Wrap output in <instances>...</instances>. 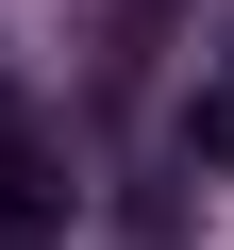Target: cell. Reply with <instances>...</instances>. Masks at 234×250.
<instances>
[{"mask_svg":"<svg viewBox=\"0 0 234 250\" xmlns=\"http://www.w3.org/2000/svg\"><path fill=\"white\" fill-rule=\"evenodd\" d=\"M0 250H67V184L50 167H0Z\"/></svg>","mask_w":234,"mask_h":250,"instance_id":"7a4b0ae2","label":"cell"},{"mask_svg":"<svg viewBox=\"0 0 234 250\" xmlns=\"http://www.w3.org/2000/svg\"><path fill=\"white\" fill-rule=\"evenodd\" d=\"M167 50H184V0H100V100H134Z\"/></svg>","mask_w":234,"mask_h":250,"instance_id":"6da1fadb","label":"cell"},{"mask_svg":"<svg viewBox=\"0 0 234 250\" xmlns=\"http://www.w3.org/2000/svg\"><path fill=\"white\" fill-rule=\"evenodd\" d=\"M117 233L134 250H184V184H117Z\"/></svg>","mask_w":234,"mask_h":250,"instance_id":"277c9868","label":"cell"},{"mask_svg":"<svg viewBox=\"0 0 234 250\" xmlns=\"http://www.w3.org/2000/svg\"><path fill=\"white\" fill-rule=\"evenodd\" d=\"M184 167H234V67L184 83Z\"/></svg>","mask_w":234,"mask_h":250,"instance_id":"3957f363","label":"cell"}]
</instances>
